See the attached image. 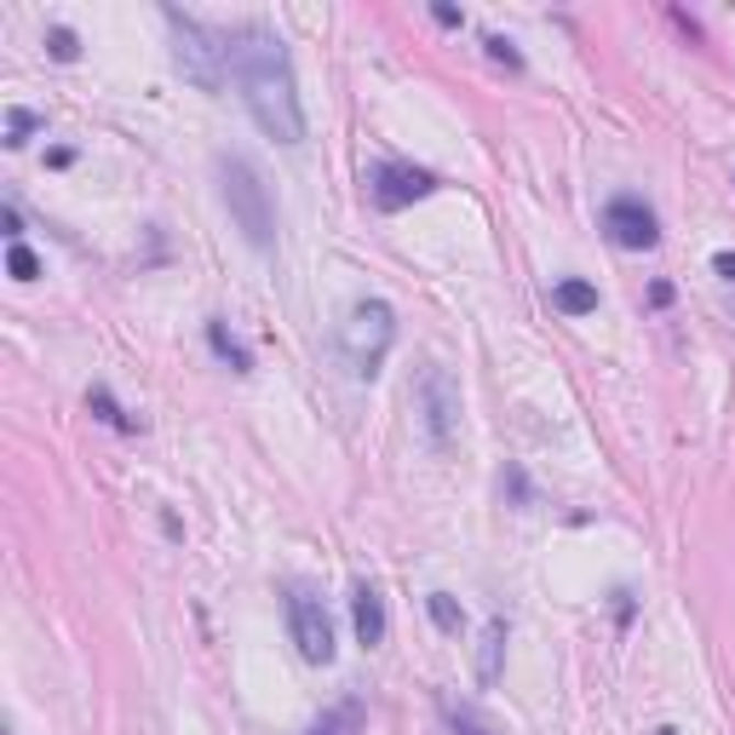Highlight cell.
Here are the masks:
<instances>
[{
  "label": "cell",
  "mask_w": 735,
  "mask_h": 735,
  "mask_svg": "<svg viewBox=\"0 0 735 735\" xmlns=\"http://www.w3.org/2000/svg\"><path fill=\"white\" fill-rule=\"evenodd\" d=\"M224 41H231V75L242 81L247 115L259 121V133L276 144H299L305 138V110H299L293 58H288L282 35L265 30V23H242Z\"/></svg>",
  "instance_id": "cell-1"
},
{
  "label": "cell",
  "mask_w": 735,
  "mask_h": 735,
  "mask_svg": "<svg viewBox=\"0 0 735 735\" xmlns=\"http://www.w3.org/2000/svg\"><path fill=\"white\" fill-rule=\"evenodd\" d=\"M219 196H224V208H231L236 219V231L247 236V247H270L276 242V208H270V190L259 179V167H253L247 156H219Z\"/></svg>",
  "instance_id": "cell-2"
},
{
  "label": "cell",
  "mask_w": 735,
  "mask_h": 735,
  "mask_svg": "<svg viewBox=\"0 0 735 735\" xmlns=\"http://www.w3.org/2000/svg\"><path fill=\"white\" fill-rule=\"evenodd\" d=\"M391 345H397V311L386 305V299H357L339 327V350H345V363L357 379H374L379 368H386L391 357Z\"/></svg>",
  "instance_id": "cell-3"
},
{
  "label": "cell",
  "mask_w": 735,
  "mask_h": 735,
  "mask_svg": "<svg viewBox=\"0 0 735 735\" xmlns=\"http://www.w3.org/2000/svg\"><path fill=\"white\" fill-rule=\"evenodd\" d=\"M167 30H172V58H179V69L190 75L201 92H219L224 87V69H231V41L213 35L208 23L172 12V7H167Z\"/></svg>",
  "instance_id": "cell-4"
},
{
  "label": "cell",
  "mask_w": 735,
  "mask_h": 735,
  "mask_svg": "<svg viewBox=\"0 0 735 735\" xmlns=\"http://www.w3.org/2000/svg\"><path fill=\"white\" fill-rule=\"evenodd\" d=\"M288 632L311 667L334 661V615L322 610V598L311 587H288Z\"/></svg>",
  "instance_id": "cell-5"
},
{
  "label": "cell",
  "mask_w": 735,
  "mask_h": 735,
  "mask_svg": "<svg viewBox=\"0 0 735 735\" xmlns=\"http://www.w3.org/2000/svg\"><path fill=\"white\" fill-rule=\"evenodd\" d=\"M431 190H437V179L414 162H379L368 172V201L379 213H402V208H414V201H425Z\"/></svg>",
  "instance_id": "cell-6"
},
{
  "label": "cell",
  "mask_w": 735,
  "mask_h": 735,
  "mask_svg": "<svg viewBox=\"0 0 735 735\" xmlns=\"http://www.w3.org/2000/svg\"><path fill=\"white\" fill-rule=\"evenodd\" d=\"M603 231H610V242L626 247V253H644V247L661 242V224H655V208L644 196H615L610 208H603Z\"/></svg>",
  "instance_id": "cell-7"
},
{
  "label": "cell",
  "mask_w": 735,
  "mask_h": 735,
  "mask_svg": "<svg viewBox=\"0 0 735 735\" xmlns=\"http://www.w3.org/2000/svg\"><path fill=\"white\" fill-rule=\"evenodd\" d=\"M420 409H425L431 443L448 448L454 443V425H460V386L448 379V368H425L420 374Z\"/></svg>",
  "instance_id": "cell-8"
},
{
  "label": "cell",
  "mask_w": 735,
  "mask_h": 735,
  "mask_svg": "<svg viewBox=\"0 0 735 735\" xmlns=\"http://www.w3.org/2000/svg\"><path fill=\"white\" fill-rule=\"evenodd\" d=\"M350 626H357L363 649L386 644V598H379V587H368V580H357V592H350Z\"/></svg>",
  "instance_id": "cell-9"
},
{
  "label": "cell",
  "mask_w": 735,
  "mask_h": 735,
  "mask_svg": "<svg viewBox=\"0 0 735 735\" xmlns=\"http://www.w3.org/2000/svg\"><path fill=\"white\" fill-rule=\"evenodd\" d=\"M500 655H505V621L494 615L489 626H483V638H477V683H500Z\"/></svg>",
  "instance_id": "cell-10"
},
{
  "label": "cell",
  "mask_w": 735,
  "mask_h": 735,
  "mask_svg": "<svg viewBox=\"0 0 735 735\" xmlns=\"http://www.w3.org/2000/svg\"><path fill=\"white\" fill-rule=\"evenodd\" d=\"M552 305L564 316H592L598 311V288L587 282V276H564V282L552 288Z\"/></svg>",
  "instance_id": "cell-11"
},
{
  "label": "cell",
  "mask_w": 735,
  "mask_h": 735,
  "mask_svg": "<svg viewBox=\"0 0 735 735\" xmlns=\"http://www.w3.org/2000/svg\"><path fill=\"white\" fill-rule=\"evenodd\" d=\"M311 735H363V701H334L327 713L311 724Z\"/></svg>",
  "instance_id": "cell-12"
},
{
  "label": "cell",
  "mask_w": 735,
  "mask_h": 735,
  "mask_svg": "<svg viewBox=\"0 0 735 735\" xmlns=\"http://www.w3.org/2000/svg\"><path fill=\"white\" fill-rule=\"evenodd\" d=\"M208 345H213V357H219V363H231L236 374H247V368H253V357H247V345H242V339L231 334V327H224V322H219V316L208 322Z\"/></svg>",
  "instance_id": "cell-13"
},
{
  "label": "cell",
  "mask_w": 735,
  "mask_h": 735,
  "mask_svg": "<svg viewBox=\"0 0 735 735\" xmlns=\"http://www.w3.org/2000/svg\"><path fill=\"white\" fill-rule=\"evenodd\" d=\"M87 409L104 420V425H115V431H138V420H126V414H121V402L110 397V386H92V391H87Z\"/></svg>",
  "instance_id": "cell-14"
},
{
  "label": "cell",
  "mask_w": 735,
  "mask_h": 735,
  "mask_svg": "<svg viewBox=\"0 0 735 735\" xmlns=\"http://www.w3.org/2000/svg\"><path fill=\"white\" fill-rule=\"evenodd\" d=\"M425 610H431V621H437L443 632H460V626H466L460 598H448V592H431V598H425Z\"/></svg>",
  "instance_id": "cell-15"
},
{
  "label": "cell",
  "mask_w": 735,
  "mask_h": 735,
  "mask_svg": "<svg viewBox=\"0 0 735 735\" xmlns=\"http://www.w3.org/2000/svg\"><path fill=\"white\" fill-rule=\"evenodd\" d=\"M41 133V115L35 110H7V149H23Z\"/></svg>",
  "instance_id": "cell-16"
},
{
  "label": "cell",
  "mask_w": 735,
  "mask_h": 735,
  "mask_svg": "<svg viewBox=\"0 0 735 735\" xmlns=\"http://www.w3.org/2000/svg\"><path fill=\"white\" fill-rule=\"evenodd\" d=\"M7 270L18 276V282H35V276H41V259H35V253L23 247V242H12V253H7Z\"/></svg>",
  "instance_id": "cell-17"
},
{
  "label": "cell",
  "mask_w": 735,
  "mask_h": 735,
  "mask_svg": "<svg viewBox=\"0 0 735 735\" xmlns=\"http://www.w3.org/2000/svg\"><path fill=\"white\" fill-rule=\"evenodd\" d=\"M46 53H53L58 64H75L81 58V41H75V30H46Z\"/></svg>",
  "instance_id": "cell-18"
},
{
  "label": "cell",
  "mask_w": 735,
  "mask_h": 735,
  "mask_svg": "<svg viewBox=\"0 0 735 735\" xmlns=\"http://www.w3.org/2000/svg\"><path fill=\"white\" fill-rule=\"evenodd\" d=\"M483 46H489V58H494V64H505V69H512V75L523 69V53H517V46H512V41H505V35H483Z\"/></svg>",
  "instance_id": "cell-19"
},
{
  "label": "cell",
  "mask_w": 735,
  "mask_h": 735,
  "mask_svg": "<svg viewBox=\"0 0 735 735\" xmlns=\"http://www.w3.org/2000/svg\"><path fill=\"white\" fill-rule=\"evenodd\" d=\"M448 730H454V735H489V730L477 724L471 713H454V706H448Z\"/></svg>",
  "instance_id": "cell-20"
},
{
  "label": "cell",
  "mask_w": 735,
  "mask_h": 735,
  "mask_svg": "<svg viewBox=\"0 0 735 735\" xmlns=\"http://www.w3.org/2000/svg\"><path fill=\"white\" fill-rule=\"evenodd\" d=\"M431 18H437L443 30H460V23H466V12H460V7H448V0H437V7H431Z\"/></svg>",
  "instance_id": "cell-21"
},
{
  "label": "cell",
  "mask_w": 735,
  "mask_h": 735,
  "mask_svg": "<svg viewBox=\"0 0 735 735\" xmlns=\"http://www.w3.org/2000/svg\"><path fill=\"white\" fill-rule=\"evenodd\" d=\"M0 224H7V242H23V219H18V208L0 213Z\"/></svg>",
  "instance_id": "cell-22"
},
{
  "label": "cell",
  "mask_w": 735,
  "mask_h": 735,
  "mask_svg": "<svg viewBox=\"0 0 735 735\" xmlns=\"http://www.w3.org/2000/svg\"><path fill=\"white\" fill-rule=\"evenodd\" d=\"M505 489H512V494H517L523 505H528V500H535V494H528V483H523V471H505Z\"/></svg>",
  "instance_id": "cell-23"
},
{
  "label": "cell",
  "mask_w": 735,
  "mask_h": 735,
  "mask_svg": "<svg viewBox=\"0 0 735 735\" xmlns=\"http://www.w3.org/2000/svg\"><path fill=\"white\" fill-rule=\"evenodd\" d=\"M713 270L724 276V282H735V253H713Z\"/></svg>",
  "instance_id": "cell-24"
},
{
  "label": "cell",
  "mask_w": 735,
  "mask_h": 735,
  "mask_svg": "<svg viewBox=\"0 0 735 735\" xmlns=\"http://www.w3.org/2000/svg\"><path fill=\"white\" fill-rule=\"evenodd\" d=\"M655 735H678V730H672V724H661V730H655Z\"/></svg>",
  "instance_id": "cell-25"
}]
</instances>
